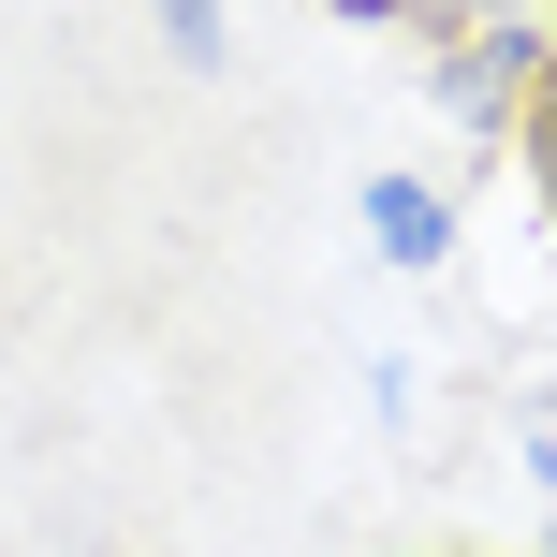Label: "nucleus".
<instances>
[{
  "mask_svg": "<svg viewBox=\"0 0 557 557\" xmlns=\"http://www.w3.org/2000/svg\"><path fill=\"white\" fill-rule=\"evenodd\" d=\"M367 235H382L396 264H441L455 250V206L425 191V176H382V191H367Z\"/></svg>",
  "mask_w": 557,
  "mask_h": 557,
  "instance_id": "1",
  "label": "nucleus"
},
{
  "mask_svg": "<svg viewBox=\"0 0 557 557\" xmlns=\"http://www.w3.org/2000/svg\"><path fill=\"white\" fill-rule=\"evenodd\" d=\"M162 45L176 59H221V0H162Z\"/></svg>",
  "mask_w": 557,
  "mask_h": 557,
  "instance_id": "2",
  "label": "nucleus"
}]
</instances>
